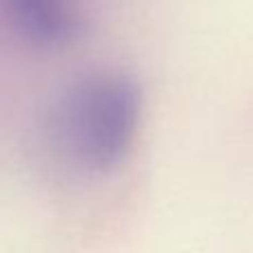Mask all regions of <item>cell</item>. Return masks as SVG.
<instances>
[{
	"label": "cell",
	"mask_w": 253,
	"mask_h": 253,
	"mask_svg": "<svg viewBox=\"0 0 253 253\" xmlns=\"http://www.w3.org/2000/svg\"><path fill=\"white\" fill-rule=\"evenodd\" d=\"M0 9L20 38L42 49L65 47L84 31L78 0H0Z\"/></svg>",
	"instance_id": "2"
},
{
	"label": "cell",
	"mask_w": 253,
	"mask_h": 253,
	"mask_svg": "<svg viewBox=\"0 0 253 253\" xmlns=\"http://www.w3.org/2000/svg\"><path fill=\"white\" fill-rule=\"evenodd\" d=\"M140 118L142 89L129 74H89L58 100L47 126L49 153L74 175H107L126 160Z\"/></svg>",
	"instance_id": "1"
}]
</instances>
